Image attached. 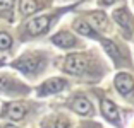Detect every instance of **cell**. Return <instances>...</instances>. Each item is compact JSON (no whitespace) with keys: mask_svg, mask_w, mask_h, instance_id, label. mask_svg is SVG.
<instances>
[{"mask_svg":"<svg viewBox=\"0 0 134 128\" xmlns=\"http://www.w3.org/2000/svg\"><path fill=\"white\" fill-rule=\"evenodd\" d=\"M40 9V4L36 0H21L19 2V10L23 16H31Z\"/></svg>","mask_w":134,"mask_h":128,"instance_id":"cell-13","label":"cell"},{"mask_svg":"<svg viewBox=\"0 0 134 128\" xmlns=\"http://www.w3.org/2000/svg\"><path fill=\"white\" fill-rule=\"evenodd\" d=\"M41 128H69L64 120H48L41 123Z\"/></svg>","mask_w":134,"mask_h":128,"instance_id":"cell-16","label":"cell"},{"mask_svg":"<svg viewBox=\"0 0 134 128\" xmlns=\"http://www.w3.org/2000/svg\"><path fill=\"white\" fill-rule=\"evenodd\" d=\"M52 41H53V44H57V46H60V48H72L76 44V38L67 31L57 33V34L52 38Z\"/></svg>","mask_w":134,"mask_h":128,"instance_id":"cell-10","label":"cell"},{"mask_svg":"<svg viewBox=\"0 0 134 128\" xmlns=\"http://www.w3.org/2000/svg\"><path fill=\"white\" fill-rule=\"evenodd\" d=\"M114 2H117V0H102V4H103V5H112Z\"/></svg>","mask_w":134,"mask_h":128,"instance_id":"cell-19","label":"cell"},{"mask_svg":"<svg viewBox=\"0 0 134 128\" xmlns=\"http://www.w3.org/2000/svg\"><path fill=\"white\" fill-rule=\"evenodd\" d=\"M43 56L41 55H36V53H26L23 55V56H19V58L16 60V62L12 63V67L17 70H21L23 74H38L40 70L43 68Z\"/></svg>","mask_w":134,"mask_h":128,"instance_id":"cell-1","label":"cell"},{"mask_svg":"<svg viewBox=\"0 0 134 128\" xmlns=\"http://www.w3.org/2000/svg\"><path fill=\"white\" fill-rule=\"evenodd\" d=\"M77 128H83V126H77Z\"/></svg>","mask_w":134,"mask_h":128,"instance_id":"cell-21","label":"cell"},{"mask_svg":"<svg viewBox=\"0 0 134 128\" xmlns=\"http://www.w3.org/2000/svg\"><path fill=\"white\" fill-rule=\"evenodd\" d=\"M12 46V38L7 33H0V50H9Z\"/></svg>","mask_w":134,"mask_h":128,"instance_id":"cell-17","label":"cell"},{"mask_svg":"<svg viewBox=\"0 0 134 128\" xmlns=\"http://www.w3.org/2000/svg\"><path fill=\"white\" fill-rule=\"evenodd\" d=\"M28 113V106L21 101H14V103H7L2 111V116L7 118V120H12V121H21Z\"/></svg>","mask_w":134,"mask_h":128,"instance_id":"cell-3","label":"cell"},{"mask_svg":"<svg viewBox=\"0 0 134 128\" xmlns=\"http://www.w3.org/2000/svg\"><path fill=\"white\" fill-rule=\"evenodd\" d=\"M88 65H90V58H88L86 55L72 53L64 62V70H65L67 74H72V75H83L88 70Z\"/></svg>","mask_w":134,"mask_h":128,"instance_id":"cell-2","label":"cell"},{"mask_svg":"<svg viewBox=\"0 0 134 128\" xmlns=\"http://www.w3.org/2000/svg\"><path fill=\"white\" fill-rule=\"evenodd\" d=\"M72 109H74L77 114H90L91 113V103L88 101L86 97H76L72 101Z\"/></svg>","mask_w":134,"mask_h":128,"instance_id":"cell-11","label":"cell"},{"mask_svg":"<svg viewBox=\"0 0 134 128\" xmlns=\"http://www.w3.org/2000/svg\"><path fill=\"white\" fill-rule=\"evenodd\" d=\"M0 128H17V126H14V125H0Z\"/></svg>","mask_w":134,"mask_h":128,"instance_id":"cell-20","label":"cell"},{"mask_svg":"<svg viewBox=\"0 0 134 128\" xmlns=\"http://www.w3.org/2000/svg\"><path fill=\"white\" fill-rule=\"evenodd\" d=\"M65 80L64 79H59V77H53V79H48L47 82L38 87V94L40 96H48V94H57L65 87Z\"/></svg>","mask_w":134,"mask_h":128,"instance_id":"cell-4","label":"cell"},{"mask_svg":"<svg viewBox=\"0 0 134 128\" xmlns=\"http://www.w3.org/2000/svg\"><path fill=\"white\" fill-rule=\"evenodd\" d=\"M48 26H50V17L48 16H38V17L31 19L28 24H26V29H28L29 34L36 36V34L45 33L48 29Z\"/></svg>","mask_w":134,"mask_h":128,"instance_id":"cell-5","label":"cell"},{"mask_svg":"<svg viewBox=\"0 0 134 128\" xmlns=\"http://www.w3.org/2000/svg\"><path fill=\"white\" fill-rule=\"evenodd\" d=\"M114 21L127 33L132 29V17H131V14L126 10V9H119V10H115L114 12Z\"/></svg>","mask_w":134,"mask_h":128,"instance_id":"cell-9","label":"cell"},{"mask_svg":"<svg viewBox=\"0 0 134 128\" xmlns=\"http://www.w3.org/2000/svg\"><path fill=\"white\" fill-rule=\"evenodd\" d=\"M14 4V0H0V10H9Z\"/></svg>","mask_w":134,"mask_h":128,"instance_id":"cell-18","label":"cell"},{"mask_svg":"<svg viewBox=\"0 0 134 128\" xmlns=\"http://www.w3.org/2000/svg\"><path fill=\"white\" fill-rule=\"evenodd\" d=\"M90 26L91 27H96V29H105L107 27V16L105 12L98 10V12H93L90 14Z\"/></svg>","mask_w":134,"mask_h":128,"instance_id":"cell-12","label":"cell"},{"mask_svg":"<svg viewBox=\"0 0 134 128\" xmlns=\"http://www.w3.org/2000/svg\"><path fill=\"white\" fill-rule=\"evenodd\" d=\"M100 108H102L103 116H105L108 121H112V123H119V120H120V114H119L117 106H115L112 101H108V99H102V104H100Z\"/></svg>","mask_w":134,"mask_h":128,"instance_id":"cell-7","label":"cell"},{"mask_svg":"<svg viewBox=\"0 0 134 128\" xmlns=\"http://www.w3.org/2000/svg\"><path fill=\"white\" fill-rule=\"evenodd\" d=\"M102 44H103V48L107 50V53L110 55V56L115 60V62H119V60H120V53H119V48L115 46L112 41H108V39H103Z\"/></svg>","mask_w":134,"mask_h":128,"instance_id":"cell-15","label":"cell"},{"mask_svg":"<svg viewBox=\"0 0 134 128\" xmlns=\"http://www.w3.org/2000/svg\"><path fill=\"white\" fill-rule=\"evenodd\" d=\"M76 31L79 33V34H84V36H90V38H98V34L95 33V29L90 26L88 22H83V21H79V22L74 24Z\"/></svg>","mask_w":134,"mask_h":128,"instance_id":"cell-14","label":"cell"},{"mask_svg":"<svg viewBox=\"0 0 134 128\" xmlns=\"http://www.w3.org/2000/svg\"><path fill=\"white\" fill-rule=\"evenodd\" d=\"M115 87L122 96H129L134 91V80L127 74H117L115 75Z\"/></svg>","mask_w":134,"mask_h":128,"instance_id":"cell-6","label":"cell"},{"mask_svg":"<svg viewBox=\"0 0 134 128\" xmlns=\"http://www.w3.org/2000/svg\"><path fill=\"white\" fill-rule=\"evenodd\" d=\"M0 91L2 92H7V94H14V92L24 91V87L17 80L9 77V75H0Z\"/></svg>","mask_w":134,"mask_h":128,"instance_id":"cell-8","label":"cell"}]
</instances>
